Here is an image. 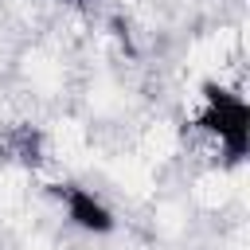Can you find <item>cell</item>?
<instances>
[{
  "label": "cell",
  "mask_w": 250,
  "mask_h": 250,
  "mask_svg": "<svg viewBox=\"0 0 250 250\" xmlns=\"http://www.w3.org/2000/svg\"><path fill=\"white\" fill-rule=\"evenodd\" d=\"M51 191L59 195L66 219H70L78 230H86V234H109V230H113V211H109L90 188H78V184H55Z\"/></svg>",
  "instance_id": "7a4b0ae2"
},
{
  "label": "cell",
  "mask_w": 250,
  "mask_h": 250,
  "mask_svg": "<svg viewBox=\"0 0 250 250\" xmlns=\"http://www.w3.org/2000/svg\"><path fill=\"white\" fill-rule=\"evenodd\" d=\"M195 125L207 137L219 141V148H223V156L230 164L246 160V148H250V105L242 102V94L207 82L203 86V109H199Z\"/></svg>",
  "instance_id": "6da1fadb"
},
{
  "label": "cell",
  "mask_w": 250,
  "mask_h": 250,
  "mask_svg": "<svg viewBox=\"0 0 250 250\" xmlns=\"http://www.w3.org/2000/svg\"><path fill=\"white\" fill-rule=\"evenodd\" d=\"M70 4H90V0H70Z\"/></svg>",
  "instance_id": "3957f363"
}]
</instances>
